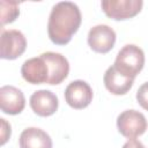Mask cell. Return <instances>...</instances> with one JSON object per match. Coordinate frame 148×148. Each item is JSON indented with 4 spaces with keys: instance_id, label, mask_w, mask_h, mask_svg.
<instances>
[{
    "instance_id": "cell-1",
    "label": "cell",
    "mask_w": 148,
    "mask_h": 148,
    "mask_svg": "<svg viewBox=\"0 0 148 148\" xmlns=\"http://www.w3.org/2000/svg\"><path fill=\"white\" fill-rule=\"evenodd\" d=\"M82 16L76 3L60 1L56 3L47 21V35L56 45H66L81 25Z\"/></svg>"
},
{
    "instance_id": "cell-2",
    "label": "cell",
    "mask_w": 148,
    "mask_h": 148,
    "mask_svg": "<svg viewBox=\"0 0 148 148\" xmlns=\"http://www.w3.org/2000/svg\"><path fill=\"white\" fill-rule=\"evenodd\" d=\"M145 53L142 49L135 44H126L123 46L119 50L113 64L118 72L133 80L142 71Z\"/></svg>"
},
{
    "instance_id": "cell-3",
    "label": "cell",
    "mask_w": 148,
    "mask_h": 148,
    "mask_svg": "<svg viewBox=\"0 0 148 148\" xmlns=\"http://www.w3.org/2000/svg\"><path fill=\"white\" fill-rule=\"evenodd\" d=\"M117 128L123 136L135 139L146 132L147 120L146 117L136 110H125L117 117Z\"/></svg>"
},
{
    "instance_id": "cell-4",
    "label": "cell",
    "mask_w": 148,
    "mask_h": 148,
    "mask_svg": "<svg viewBox=\"0 0 148 148\" xmlns=\"http://www.w3.org/2000/svg\"><path fill=\"white\" fill-rule=\"evenodd\" d=\"M101 6L108 17L123 21L138 15L142 9L143 2L142 0H103Z\"/></svg>"
},
{
    "instance_id": "cell-5",
    "label": "cell",
    "mask_w": 148,
    "mask_h": 148,
    "mask_svg": "<svg viewBox=\"0 0 148 148\" xmlns=\"http://www.w3.org/2000/svg\"><path fill=\"white\" fill-rule=\"evenodd\" d=\"M27 49V39L24 35L16 29L2 30L0 42V58L14 60L22 56Z\"/></svg>"
},
{
    "instance_id": "cell-6",
    "label": "cell",
    "mask_w": 148,
    "mask_h": 148,
    "mask_svg": "<svg viewBox=\"0 0 148 148\" xmlns=\"http://www.w3.org/2000/svg\"><path fill=\"white\" fill-rule=\"evenodd\" d=\"M116 38V32L111 27L106 24H97L89 30L87 40L94 52L103 54L113 49Z\"/></svg>"
},
{
    "instance_id": "cell-7",
    "label": "cell",
    "mask_w": 148,
    "mask_h": 148,
    "mask_svg": "<svg viewBox=\"0 0 148 148\" xmlns=\"http://www.w3.org/2000/svg\"><path fill=\"white\" fill-rule=\"evenodd\" d=\"M94 97V92L89 83L83 80L72 81L65 89V99L66 103L76 110L87 108Z\"/></svg>"
},
{
    "instance_id": "cell-8",
    "label": "cell",
    "mask_w": 148,
    "mask_h": 148,
    "mask_svg": "<svg viewBox=\"0 0 148 148\" xmlns=\"http://www.w3.org/2000/svg\"><path fill=\"white\" fill-rule=\"evenodd\" d=\"M21 75L24 81L31 84L47 83L50 79V69L46 60L42 56L25 60L21 67Z\"/></svg>"
},
{
    "instance_id": "cell-9",
    "label": "cell",
    "mask_w": 148,
    "mask_h": 148,
    "mask_svg": "<svg viewBox=\"0 0 148 148\" xmlns=\"http://www.w3.org/2000/svg\"><path fill=\"white\" fill-rule=\"evenodd\" d=\"M31 110L39 117H50L56 113L59 106V101L56 94L50 90L40 89L35 91L29 99Z\"/></svg>"
},
{
    "instance_id": "cell-10",
    "label": "cell",
    "mask_w": 148,
    "mask_h": 148,
    "mask_svg": "<svg viewBox=\"0 0 148 148\" xmlns=\"http://www.w3.org/2000/svg\"><path fill=\"white\" fill-rule=\"evenodd\" d=\"M25 98L23 92L14 86H2L0 88V108L6 114L16 116L23 111Z\"/></svg>"
},
{
    "instance_id": "cell-11",
    "label": "cell",
    "mask_w": 148,
    "mask_h": 148,
    "mask_svg": "<svg viewBox=\"0 0 148 148\" xmlns=\"http://www.w3.org/2000/svg\"><path fill=\"white\" fill-rule=\"evenodd\" d=\"M47 62L50 69V79L47 84H60L69 73V64L65 56L57 52H44L40 54Z\"/></svg>"
},
{
    "instance_id": "cell-12",
    "label": "cell",
    "mask_w": 148,
    "mask_h": 148,
    "mask_svg": "<svg viewBox=\"0 0 148 148\" xmlns=\"http://www.w3.org/2000/svg\"><path fill=\"white\" fill-rule=\"evenodd\" d=\"M103 82L105 88L113 95H125L127 94L132 86L134 80L131 77L125 76L120 72L116 69L114 66H110L103 76Z\"/></svg>"
},
{
    "instance_id": "cell-13",
    "label": "cell",
    "mask_w": 148,
    "mask_h": 148,
    "mask_svg": "<svg viewBox=\"0 0 148 148\" xmlns=\"http://www.w3.org/2000/svg\"><path fill=\"white\" fill-rule=\"evenodd\" d=\"M20 148H52L51 136L38 127H28L18 139Z\"/></svg>"
},
{
    "instance_id": "cell-14",
    "label": "cell",
    "mask_w": 148,
    "mask_h": 148,
    "mask_svg": "<svg viewBox=\"0 0 148 148\" xmlns=\"http://www.w3.org/2000/svg\"><path fill=\"white\" fill-rule=\"evenodd\" d=\"M0 9H1V27L5 24L14 22L17 16L20 15V8L17 1H7L1 0L0 1Z\"/></svg>"
},
{
    "instance_id": "cell-15",
    "label": "cell",
    "mask_w": 148,
    "mask_h": 148,
    "mask_svg": "<svg viewBox=\"0 0 148 148\" xmlns=\"http://www.w3.org/2000/svg\"><path fill=\"white\" fill-rule=\"evenodd\" d=\"M136 101L140 106L148 111V82L142 83L136 91Z\"/></svg>"
},
{
    "instance_id": "cell-16",
    "label": "cell",
    "mask_w": 148,
    "mask_h": 148,
    "mask_svg": "<svg viewBox=\"0 0 148 148\" xmlns=\"http://www.w3.org/2000/svg\"><path fill=\"white\" fill-rule=\"evenodd\" d=\"M0 121H1V142L0 143H1V146H3L10 138L12 130H10V124H8L6 121V119L1 118Z\"/></svg>"
},
{
    "instance_id": "cell-17",
    "label": "cell",
    "mask_w": 148,
    "mask_h": 148,
    "mask_svg": "<svg viewBox=\"0 0 148 148\" xmlns=\"http://www.w3.org/2000/svg\"><path fill=\"white\" fill-rule=\"evenodd\" d=\"M121 148H146V147L142 145V142H140L136 139H128V141H126Z\"/></svg>"
}]
</instances>
